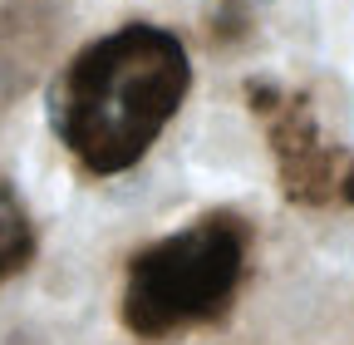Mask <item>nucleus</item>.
I'll use <instances>...</instances> for the list:
<instances>
[{"label":"nucleus","instance_id":"f257e3e1","mask_svg":"<svg viewBox=\"0 0 354 345\" xmlns=\"http://www.w3.org/2000/svg\"><path fill=\"white\" fill-rule=\"evenodd\" d=\"M192 89L183 39L158 25H123L69 60L50 89V123L88 172L133 168Z\"/></svg>","mask_w":354,"mask_h":345},{"label":"nucleus","instance_id":"f03ea898","mask_svg":"<svg viewBox=\"0 0 354 345\" xmlns=\"http://www.w3.org/2000/svg\"><path fill=\"white\" fill-rule=\"evenodd\" d=\"M246 237L236 222L212 218L138 251L123 286V321L138 335H162L227 311L241 281Z\"/></svg>","mask_w":354,"mask_h":345},{"label":"nucleus","instance_id":"7ed1b4c3","mask_svg":"<svg viewBox=\"0 0 354 345\" xmlns=\"http://www.w3.org/2000/svg\"><path fill=\"white\" fill-rule=\"evenodd\" d=\"M261 114H271V148L281 163V183L295 202H354V158L330 148L320 139L315 118L300 99H286L276 89H251Z\"/></svg>","mask_w":354,"mask_h":345},{"label":"nucleus","instance_id":"20e7f679","mask_svg":"<svg viewBox=\"0 0 354 345\" xmlns=\"http://www.w3.org/2000/svg\"><path fill=\"white\" fill-rule=\"evenodd\" d=\"M35 256V232H30V218H25V207L20 197L0 183V281L15 276L25 262Z\"/></svg>","mask_w":354,"mask_h":345}]
</instances>
